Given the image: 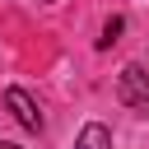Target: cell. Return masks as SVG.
Returning <instances> with one entry per match:
<instances>
[{"label":"cell","mask_w":149,"mask_h":149,"mask_svg":"<svg viewBox=\"0 0 149 149\" xmlns=\"http://www.w3.org/2000/svg\"><path fill=\"white\" fill-rule=\"evenodd\" d=\"M0 149H19V144H9V140H0Z\"/></svg>","instance_id":"5b68a950"},{"label":"cell","mask_w":149,"mask_h":149,"mask_svg":"<svg viewBox=\"0 0 149 149\" xmlns=\"http://www.w3.org/2000/svg\"><path fill=\"white\" fill-rule=\"evenodd\" d=\"M121 28H126V19H121V14H112V19H107V23H102V37H98V47H102V51H107V47H112V42H116V37H121Z\"/></svg>","instance_id":"277c9868"},{"label":"cell","mask_w":149,"mask_h":149,"mask_svg":"<svg viewBox=\"0 0 149 149\" xmlns=\"http://www.w3.org/2000/svg\"><path fill=\"white\" fill-rule=\"evenodd\" d=\"M116 98H121L126 107H135V112L149 116V74H144V65H126V70H121V79H116Z\"/></svg>","instance_id":"6da1fadb"},{"label":"cell","mask_w":149,"mask_h":149,"mask_svg":"<svg viewBox=\"0 0 149 149\" xmlns=\"http://www.w3.org/2000/svg\"><path fill=\"white\" fill-rule=\"evenodd\" d=\"M5 107L14 112V121H19L23 130H42V112H37V102H33L23 88H9V93H5Z\"/></svg>","instance_id":"7a4b0ae2"},{"label":"cell","mask_w":149,"mask_h":149,"mask_svg":"<svg viewBox=\"0 0 149 149\" xmlns=\"http://www.w3.org/2000/svg\"><path fill=\"white\" fill-rule=\"evenodd\" d=\"M74 149H112V130H107L102 121H88V126L79 130V140H74Z\"/></svg>","instance_id":"3957f363"}]
</instances>
